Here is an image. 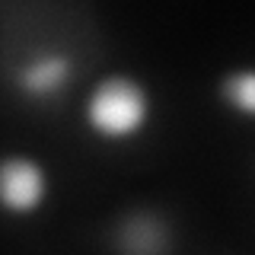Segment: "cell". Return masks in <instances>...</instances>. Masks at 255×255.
<instances>
[{"mask_svg":"<svg viewBox=\"0 0 255 255\" xmlns=\"http://www.w3.org/2000/svg\"><path fill=\"white\" fill-rule=\"evenodd\" d=\"M156 118V96L131 70H112L93 80L83 96V125L102 143H131Z\"/></svg>","mask_w":255,"mask_h":255,"instance_id":"obj_1","label":"cell"},{"mask_svg":"<svg viewBox=\"0 0 255 255\" xmlns=\"http://www.w3.org/2000/svg\"><path fill=\"white\" fill-rule=\"evenodd\" d=\"M54 191V175L38 156L22 150L0 153V214L35 217L42 214Z\"/></svg>","mask_w":255,"mask_h":255,"instance_id":"obj_2","label":"cell"},{"mask_svg":"<svg viewBox=\"0 0 255 255\" xmlns=\"http://www.w3.org/2000/svg\"><path fill=\"white\" fill-rule=\"evenodd\" d=\"M77 77V61L64 48H42L13 67V86L22 99L51 102L70 90Z\"/></svg>","mask_w":255,"mask_h":255,"instance_id":"obj_3","label":"cell"},{"mask_svg":"<svg viewBox=\"0 0 255 255\" xmlns=\"http://www.w3.org/2000/svg\"><path fill=\"white\" fill-rule=\"evenodd\" d=\"M220 102L233 115L255 122V64H239L220 77Z\"/></svg>","mask_w":255,"mask_h":255,"instance_id":"obj_4","label":"cell"}]
</instances>
